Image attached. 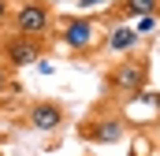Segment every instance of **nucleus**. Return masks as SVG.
Masks as SVG:
<instances>
[{"label":"nucleus","mask_w":160,"mask_h":156,"mask_svg":"<svg viewBox=\"0 0 160 156\" xmlns=\"http://www.w3.org/2000/svg\"><path fill=\"white\" fill-rule=\"evenodd\" d=\"M142 15H160V0H119L112 7V22H130V19H142Z\"/></svg>","instance_id":"8"},{"label":"nucleus","mask_w":160,"mask_h":156,"mask_svg":"<svg viewBox=\"0 0 160 156\" xmlns=\"http://www.w3.org/2000/svg\"><path fill=\"white\" fill-rule=\"evenodd\" d=\"M56 41H60L71 56H89V52L101 45V37H97V22H93L89 15H71V19H63Z\"/></svg>","instance_id":"2"},{"label":"nucleus","mask_w":160,"mask_h":156,"mask_svg":"<svg viewBox=\"0 0 160 156\" xmlns=\"http://www.w3.org/2000/svg\"><path fill=\"white\" fill-rule=\"evenodd\" d=\"M41 56H45V41L30 37V34H11V37H0V60L19 71V67H34Z\"/></svg>","instance_id":"3"},{"label":"nucleus","mask_w":160,"mask_h":156,"mask_svg":"<svg viewBox=\"0 0 160 156\" xmlns=\"http://www.w3.org/2000/svg\"><path fill=\"white\" fill-rule=\"evenodd\" d=\"M160 22V15H142V19H130V26L138 30V37H145V34H153Z\"/></svg>","instance_id":"9"},{"label":"nucleus","mask_w":160,"mask_h":156,"mask_svg":"<svg viewBox=\"0 0 160 156\" xmlns=\"http://www.w3.org/2000/svg\"><path fill=\"white\" fill-rule=\"evenodd\" d=\"M63 123H67V112H63V104H56V100H34V104L26 108V126H30V130L52 134V130H60Z\"/></svg>","instance_id":"6"},{"label":"nucleus","mask_w":160,"mask_h":156,"mask_svg":"<svg viewBox=\"0 0 160 156\" xmlns=\"http://www.w3.org/2000/svg\"><path fill=\"white\" fill-rule=\"evenodd\" d=\"M78 138H82V141H93V145H116V141L127 138V123H123L119 115H104V112H97V115L82 119Z\"/></svg>","instance_id":"5"},{"label":"nucleus","mask_w":160,"mask_h":156,"mask_svg":"<svg viewBox=\"0 0 160 156\" xmlns=\"http://www.w3.org/2000/svg\"><path fill=\"white\" fill-rule=\"evenodd\" d=\"M101 45H104V52H112V56H127V52H138L142 37H138V30H134L130 22H112Z\"/></svg>","instance_id":"7"},{"label":"nucleus","mask_w":160,"mask_h":156,"mask_svg":"<svg viewBox=\"0 0 160 156\" xmlns=\"http://www.w3.org/2000/svg\"><path fill=\"white\" fill-rule=\"evenodd\" d=\"M8 19H11V4H8V0H0V22H8Z\"/></svg>","instance_id":"10"},{"label":"nucleus","mask_w":160,"mask_h":156,"mask_svg":"<svg viewBox=\"0 0 160 156\" xmlns=\"http://www.w3.org/2000/svg\"><path fill=\"white\" fill-rule=\"evenodd\" d=\"M104 85H108V93L119 97V100L138 97V93L149 85V56H145V52H127V56H119V63L104 75Z\"/></svg>","instance_id":"1"},{"label":"nucleus","mask_w":160,"mask_h":156,"mask_svg":"<svg viewBox=\"0 0 160 156\" xmlns=\"http://www.w3.org/2000/svg\"><path fill=\"white\" fill-rule=\"evenodd\" d=\"M52 26V4L48 0H26L11 11V30L15 34H30V37H45Z\"/></svg>","instance_id":"4"}]
</instances>
